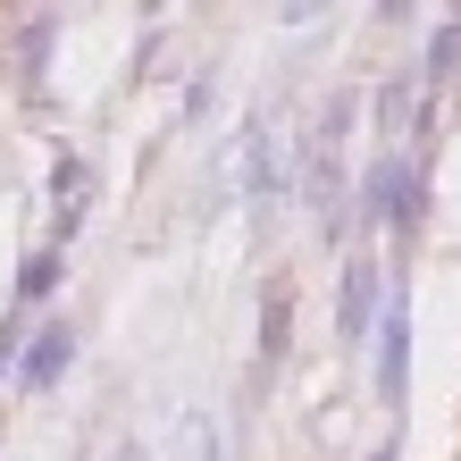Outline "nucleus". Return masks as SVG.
Listing matches in <instances>:
<instances>
[{"label": "nucleus", "mask_w": 461, "mask_h": 461, "mask_svg": "<svg viewBox=\"0 0 461 461\" xmlns=\"http://www.w3.org/2000/svg\"><path fill=\"white\" fill-rule=\"evenodd\" d=\"M369 336H377V394L402 402V377H411V294H386Z\"/></svg>", "instance_id": "nucleus-1"}, {"label": "nucleus", "mask_w": 461, "mask_h": 461, "mask_svg": "<svg viewBox=\"0 0 461 461\" xmlns=\"http://www.w3.org/2000/svg\"><path fill=\"white\" fill-rule=\"evenodd\" d=\"M235 143H243V202L268 219V210H277V194H285V159H277V143H268V126H243Z\"/></svg>", "instance_id": "nucleus-2"}, {"label": "nucleus", "mask_w": 461, "mask_h": 461, "mask_svg": "<svg viewBox=\"0 0 461 461\" xmlns=\"http://www.w3.org/2000/svg\"><path fill=\"white\" fill-rule=\"evenodd\" d=\"M50 202H59L50 252H68V243H76V227H85V202H93V168H85V151H59V168H50Z\"/></svg>", "instance_id": "nucleus-3"}, {"label": "nucleus", "mask_w": 461, "mask_h": 461, "mask_svg": "<svg viewBox=\"0 0 461 461\" xmlns=\"http://www.w3.org/2000/svg\"><path fill=\"white\" fill-rule=\"evenodd\" d=\"M68 361H76V328H68V319H50V328L17 352V386H34V394H42V386H59V369H68Z\"/></svg>", "instance_id": "nucleus-4"}, {"label": "nucleus", "mask_w": 461, "mask_h": 461, "mask_svg": "<svg viewBox=\"0 0 461 461\" xmlns=\"http://www.w3.org/2000/svg\"><path fill=\"white\" fill-rule=\"evenodd\" d=\"M369 328H377V260H352L344 268V344L361 352Z\"/></svg>", "instance_id": "nucleus-5"}, {"label": "nucleus", "mask_w": 461, "mask_h": 461, "mask_svg": "<svg viewBox=\"0 0 461 461\" xmlns=\"http://www.w3.org/2000/svg\"><path fill=\"white\" fill-rule=\"evenodd\" d=\"M285 336H294V294H285V285H268V303H260V377H277V369H285V352H294Z\"/></svg>", "instance_id": "nucleus-6"}, {"label": "nucleus", "mask_w": 461, "mask_h": 461, "mask_svg": "<svg viewBox=\"0 0 461 461\" xmlns=\"http://www.w3.org/2000/svg\"><path fill=\"white\" fill-rule=\"evenodd\" d=\"M394 176H402V151H377V159H369V176H361V219H369V227H386Z\"/></svg>", "instance_id": "nucleus-7"}, {"label": "nucleus", "mask_w": 461, "mask_h": 461, "mask_svg": "<svg viewBox=\"0 0 461 461\" xmlns=\"http://www.w3.org/2000/svg\"><path fill=\"white\" fill-rule=\"evenodd\" d=\"M453 68H461V17H445L437 34H428V59H420V76H428V85H453Z\"/></svg>", "instance_id": "nucleus-8"}, {"label": "nucleus", "mask_w": 461, "mask_h": 461, "mask_svg": "<svg viewBox=\"0 0 461 461\" xmlns=\"http://www.w3.org/2000/svg\"><path fill=\"white\" fill-rule=\"evenodd\" d=\"M42 50H50V17H25L17 59H25V93H42Z\"/></svg>", "instance_id": "nucleus-9"}, {"label": "nucleus", "mask_w": 461, "mask_h": 461, "mask_svg": "<svg viewBox=\"0 0 461 461\" xmlns=\"http://www.w3.org/2000/svg\"><path fill=\"white\" fill-rule=\"evenodd\" d=\"M59 260H68V252H50V243H42V252L25 260V277H17V303H42V294L59 285Z\"/></svg>", "instance_id": "nucleus-10"}, {"label": "nucleus", "mask_w": 461, "mask_h": 461, "mask_svg": "<svg viewBox=\"0 0 461 461\" xmlns=\"http://www.w3.org/2000/svg\"><path fill=\"white\" fill-rule=\"evenodd\" d=\"M369 461H394V453H369Z\"/></svg>", "instance_id": "nucleus-11"}]
</instances>
